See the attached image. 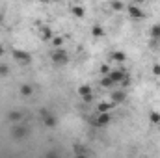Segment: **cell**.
<instances>
[{
  "label": "cell",
  "instance_id": "cell-1",
  "mask_svg": "<svg viewBox=\"0 0 160 158\" xmlns=\"http://www.w3.org/2000/svg\"><path fill=\"white\" fill-rule=\"evenodd\" d=\"M50 62H52V65H56V67H62V65H65V63L69 62L67 50H65L63 47H56V48L50 52Z\"/></svg>",
  "mask_w": 160,
  "mask_h": 158
},
{
  "label": "cell",
  "instance_id": "cell-2",
  "mask_svg": "<svg viewBox=\"0 0 160 158\" xmlns=\"http://www.w3.org/2000/svg\"><path fill=\"white\" fill-rule=\"evenodd\" d=\"M125 11H127V15L130 17V19H134V21H140V19H143L145 17V13H143V9L138 6V4H128L127 7H125Z\"/></svg>",
  "mask_w": 160,
  "mask_h": 158
},
{
  "label": "cell",
  "instance_id": "cell-3",
  "mask_svg": "<svg viewBox=\"0 0 160 158\" xmlns=\"http://www.w3.org/2000/svg\"><path fill=\"white\" fill-rule=\"evenodd\" d=\"M110 112H97L95 117H93V125L99 126V128H104L106 125H110Z\"/></svg>",
  "mask_w": 160,
  "mask_h": 158
},
{
  "label": "cell",
  "instance_id": "cell-4",
  "mask_svg": "<svg viewBox=\"0 0 160 158\" xmlns=\"http://www.w3.org/2000/svg\"><path fill=\"white\" fill-rule=\"evenodd\" d=\"M43 123H45V126H50V128H54V126L58 125L56 117H54L52 114H48V112H45V114H43Z\"/></svg>",
  "mask_w": 160,
  "mask_h": 158
},
{
  "label": "cell",
  "instance_id": "cell-5",
  "mask_svg": "<svg viewBox=\"0 0 160 158\" xmlns=\"http://www.w3.org/2000/svg\"><path fill=\"white\" fill-rule=\"evenodd\" d=\"M15 60L21 63V65H26V63H30V54L28 52H15Z\"/></svg>",
  "mask_w": 160,
  "mask_h": 158
},
{
  "label": "cell",
  "instance_id": "cell-6",
  "mask_svg": "<svg viewBox=\"0 0 160 158\" xmlns=\"http://www.w3.org/2000/svg\"><path fill=\"white\" fill-rule=\"evenodd\" d=\"M19 91H21L22 97H30V95L34 93V87H32L30 84H21V89H19Z\"/></svg>",
  "mask_w": 160,
  "mask_h": 158
},
{
  "label": "cell",
  "instance_id": "cell-7",
  "mask_svg": "<svg viewBox=\"0 0 160 158\" xmlns=\"http://www.w3.org/2000/svg\"><path fill=\"white\" fill-rule=\"evenodd\" d=\"M110 7H112L114 11H125V4L119 2V0H112V2H110Z\"/></svg>",
  "mask_w": 160,
  "mask_h": 158
},
{
  "label": "cell",
  "instance_id": "cell-8",
  "mask_svg": "<svg viewBox=\"0 0 160 158\" xmlns=\"http://www.w3.org/2000/svg\"><path fill=\"white\" fill-rule=\"evenodd\" d=\"M101 84H102V87H106V89L114 87V82L110 80V77H108V75H104V77H102V80H101Z\"/></svg>",
  "mask_w": 160,
  "mask_h": 158
},
{
  "label": "cell",
  "instance_id": "cell-9",
  "mask_svg": "<svg viewBox=\"0 0 160 158\" xmlns=\"http://www.w3.org/2000/svg\"><path fill=\"white\" fill-rule=\"evenodd\" d=\"M151 37L157 39V41H160V24H155V26L151 28Z\"/></svg>",
  "mask_w": 160,
  "mask_h": 158
},
{
  "label": "cell",
  "instance_id": "cell-10",
  "mask_svg": "<svg viewBox=\"0 0 160 158\" xmlns=\"http://www.w3.org/2000/svg\"><path fill=\"white\" fill-rule=\"evenodd\" d=\"M112 60H114V62H125L127 56H125L123 52H114V54H112Z\"/></svg>",
  "mask_w": 160,
  "mask_h": 158
},
{
  "label": "cell",
  "instance_id": "cell-11",
  "mask_svg": "<svg viewBox=\"0 0 160 158\" xmlns=\"http://www.w3.org/2000/svg\"><path fill=\"white\" fill-rule=\"evenodd\" d=\"M9 119H11V121H21V119H22V114L15 110V112H11V114H9Z\"/></svg>",
  "mask_w": 160,
  "mask_h": 158
},
{
  "label": "cell",
  "instance_id": "cell-12",
  "mask_svg": "<svg viewBox=\"0 0 160 158\" xmlns=\"http://www.w3.org/2000/svg\"><path fill=\"white\" fill-rule=\"evenodd\" d=\"M91 32H93V36H95V37H101V36H102V30H101V26H95Z\"/></svg>",
  "mask_w": 160,
  "mask_h": 158
},
{
  "label": "cell",
  "instance_id": "cell-13",
  "mask_svg": "<svg viewBox=\"0 0 160 158\" xmlns=\"http://www.w3.org/2000/svg\"><path fill=\"white\" fill-rule=\"evenodd\" d=\"M52 45H54V47H62V45H63V39H62V37H54V39H52Z\"/></svg>",
  "mask_w": 160,
  "mask_h": 158
},
{
  "label": "cell",
  "instance_id": "cell-14",
  "mask_svg": "<svg viewBox=\"0 0 160 158\" xmlns=\"http://www.w3.org/2000/svg\"><path fill=\"white\" fill-rule=\"evenodd\" d=\"M149 119H151V123H160V116L158 114H151V117Z\"/></svg>",
  "mask_w": 160,
  "mask_h": 158
},
{
  "label": "cell",
  "instance_id": "cell-15",
  "mask_svg": "<svg viewBox=\"0 0 160 158\" xmlns=\"http://www.w3.org/2000/svg\"><path fill=\"white\" fill-rule=\"evenodd\" d=\"M123 97H125L123 93H116V95H114V101H116V102H121V101H123Z\"/></svg>",
  "mask_w": 160,
  "mask_h": 158
},
{
  "label": "cell",
  "instance_id": "cell-16",
  "mask_svg": "<svg viewBox=\"0 0 160 158\" xmlns=\"http://www.w3.org/2000/svg\"><path fill=\"white\" fill-rule=\"evenodd\" d=\"M73 13H75V15H80V17L84 15V11H82V7H75V11H73Z\"/></svg>",
  "mask_w": 160,
  "mask_h": 158
},
{
  "label": "cell",
  "instance_id": "cell-17",
  "mask_svg": "<svg viewBox=\"0 0 160 158\" xmlns=\"http://www.w3.org/2000/svg\"><path fill=\"white\" fill-rule=\"evenodd\" d=\"M0 75H8V67L6 65H0Z\"/></svg>",
  "mask_w": 160,
  "mask_h": 158
},
{
  "label": "cell",
  "instance_id": "cell-18",
  "mask_svg": "<svg viewBox=\"0 0 160 158\" xmlns=\"http://www.w3.org/2000/svg\"><path fill=\"white\" fill-rule=\"evenodd\" d=\"M153 73H155V75H160V65H155V67H153Z\"/></svg>",
  "mask_w": 160,
  "mask_h": 158
},
{
  "label": "cell",
  "instance_id": "cell-19",
  "mask_svg": "<svg viewBox=\"0 0 160 158\" xmlns=\"http://www.w3.org/2000/svg\"><path fill=\"white\" fill-rule=\"evenodd\" d=\"M0 56H4V47L0 45Z\"/></svg>",
  "mask_w": 160,
  "mask_h": 158
},
{
  "label": "cell",
  "instance_id": "cell-20",
  "mask_svg": "<svg viewBox=\"0 0 160 158\" xmlns=\"http://www.w3.org/2000/svg\"><path fill=\"white\" fill-rule=\"evenodd\" d=\"M138 2H140V4H142V2H143V0H134V4H138Z\"/></svg>",
  "mask_w": 160,
  "mask_h": 158
},
{
  "label": "cell",
  "instance_id": "cell-21",
  "mask_svg": "<svg viewBox=\"0 0 160 158\" xmlns=\"http://www.w3.org/2000/svg\"><path fill=\"white\" fill-rule=\"evenodd\" d=\"M39 2H48V0H39Z\"/></svg>",
  "mask_w": 160,
  "mask_h": 158
},
{
  "label": "cell",
  "instance_id": "cell-22",
  "mask_svg": "<svg viewBox=\"0 0 160 158\" xmlns=\"http://www.w3.org/2000/svg\"><path fill=\"white\" fill-rule=\"evenodd\" d=\"M48 2H52V0H48Z\"/></svg>",
  "mask_w": 160,
  "mask_h": 158
}]
</instances>
